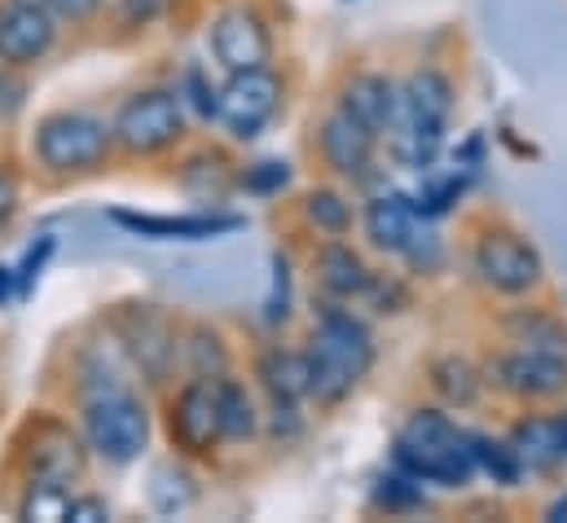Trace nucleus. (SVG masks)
<instances>
[{"mask_svg": "<svg viewBox=\"0 0 567 523\" xmlns=\"http://www.w3.org/2000/svg\"><path fill=\"white\" fill-rule=\"evenodd\" d=\"M303 357H308V400L321 409H334L370 379L379 348L365 317H357L343 299L321 295Z\"/></svg>", "mask_w": 567, "mask_h": 523, "instance_id": "1", "label": "nucleus"}, {"mask_svg": "<svg viewBox=\"0 0 567 523\" xmlns=\"http://www.w3.org/2000/svg\"><path fill=\"white\" fill-rule=\"evenodd\" d=\"M75 413H80V435H84L93 462L133 466V462H142L150 440H154V413L133 379L75 392Z\"/></svg>", "mask_w": 567, "mask_h": 523, "instance_id": "2", "label": "nucleus"}, {"mask_svg": "<svg viewBox=\"0 0 567 523\" xmlns=\"http://www.w3.org/2000/svg\"><path fill=\"white\" fill-rule=\"evenodd\" d=\"M31 163L40 176L49 181H80V176H97L111 167L115 158V136L111 120L84 106H62L35 120V132L27 141Z\"/></svg>", "mask_w": 567, "mask_h": 523, "instance_id": "3", "label": "nucleus"}, {"mask_svg": "<svg viewBox=\"0 0 567 523\" xmlns=\"http://www.w3.org/2000/svg\"><path fill=\"white\" fill-rule=\"evenodd\" d=\"M392 466L435 489H466L480 475L471 431L457 427L444 409H414L401 422V431L392 435Z\"/></svg>", "mask_w": 567, "mask_h": 523, "instance_id": "4", "label": "nucleus"}, {"mask_svg": "<svg viewBox=\"0 0 567 523\" xmlns=\"http://www.w3.org/2000/svg\"><path fill=\"white\" fill-rule=\"evenodd\" d=\"M453 115V80L435 66H419L405 84H401V102L388 129V150L401 167L410 172H431L440 150H444V132Z\"/></svg>", "mask_w": 567, "mask_h": 523, "instance_id": "5", "label": "nucleus"}, {"mask_svg": "<svg viewBox=\"0 0 567 523\" xmlns=\"http://www.w3.org/2000/svg\"><path fill=\"white\" fill-rule=\"evenodd\" d=\"M106 330L124 348L133 375L145 388H167L181 370V321L150 299H124L111 308Z\"/></svg>", "mask_w": 567, "mask_h": 523, "instance_id": "6", "label": "nucleus"}, {"mask_svg": "<svg viewBox=\"0 0 567 523\" xmlns=\"http://www.w3.org/2000/svg\"><path fill=\"white\" fill-rule=\"evenodd\" d=\"M111 136H115V154L124 158H163L185 145L189 115L172 84H145L115 106Z\"/></svg>", "mask_w": 567, "mask_h": 523, "instance_id": "7", "label": "nucleus"}, {"mask_svg": "<svg viewBox=\"0 0 567 523\" xmlns=\"http://www.w3.org/2000/svg\"><path fill=\"white\" fill-rule=\"evenodd\" d=\"M89 462L93 453L80 435V422L71 427L62 413H49V409H35L13 440V466L22 480H35V484L75 489L89 475Z\"/></svg>", "mask_w": 567, "mask_h": 523, "instance_id": "8", "label": "nucleus"}, {"mask_svg": "<svg viewBox=\"0 0 567 523\" xmlns=\"http://www.w3.org/2000/svg\"><path fill=\"white\" fill-rule=\"evenodd\" d=\"M163 427H167L172 453H181V458H189V462L216 458V449L225 444L216 383H212V379H181V383L167 392Z\"/></svg>", "mask_w": 567, "mask_h": 523, "instance_id": "9", "label": "nucleus"}, {"mask_svg": "<svg viewBox=\"0 0 567 523\" xmlns=\"http://www.w3.org/2000/svg\"><path fill=\"white\" fill-rule=\"evenodd\" d=\"M471 268H475L480 286H488L493 295H506V299H524L546 281L542 252L515 229H484L471 247Z\"/></svg>", "mask_w": 567, "mask_h": 523, "instance_id": "10", "label": "nucleus"}, {"mask_svg": "<svg viewBox=\"0 0 567 523\" xmlns=\"http://www.w3.org/2000/svg\"><path fill=\"white\" fill-rule=\"evenodd\" d=\"M286 102V84L274 66L256 71H234L220 84V106H216V129L229 132V141H256L260 132L278 120Z\"/></svg>", "mask_w": 567, "mask_h": 523, "instance_id": "11", "label": "nucleus"}, {"mask_svg": "<svg viewBox=\"0 0 567 523\" xmlns=\"http://www.w3.org/2000/svg\"><path fill=\"white\" fill-rule=\"evenodd\" d=\"M111 225L124 229L128 238H142V243H216V238H229V234L247 229V216L220 212V207H207V212H133V207H115Z\"/></svg>", "mask_w": 567, "mask_h": 523, "instance_id": "12", "label": "nucleus"}, {"mask_svg": "<svg viewBox=\"0 0 567 523\" xmlns=\"http://www.w3.org/2000/svg\"><path fill=\"white\" fill-rule=\"evenodd\" d=\"M207 53L212 62L234 75V71H256L274 66V27L265 22L260 9L251 4H229L207 22Z\"/></svg>", "mask_w": 567, "mask_h": 523, "instance_id": "13", "label": "nucleus"}, {"mask_svg": "<svg viewBox=\"0 0 567 523\" xmlns=\"http://www.w3.org/2000/svg\"><path fill=\"white\" fill-rule=\"evenodd\" d=\"M488 388H497L511 400L524 404H542V400H559L567 392V357L550 352H533V348H506L484 366Z\"/></svg>", "mask_w": 567, "mask_h": 523, "instance_id": "14", "label": "nucleus"}, {"mask_svg": "<svg viewBox=\"0 0 567 523\" xmlns=\"http://www.w3.org/2000/svg\"><path fill=\"white\" fill-rule=\"evenodd\" d=\"M62 40V18L31 0H0V62L35 71Z\"/></svg>", "mask_w": 567, "mask_h": 523, "instance_id": "15", "label": "nucleus"}, {"mask_svg": "<svg viewBox=\"0 0 567 523\" xmlns=\"http://www.w3.org/2000/svg\"><path fill=\"white\" fill-rule=\"evenodd\" d=\"M379 132H370L361 120H352L343 106H334L321 129H317V150H321V163L343 176V181H370L374 172V154H379Z\"/></svg>", "mask_w": 567, "mask_h": 523, "instance_id": "16", "label": "nucleus"}, {"mask_svg": "<svg viewBox=\"0 0 567 523\" xmlns=\"http://www.w3.org/2000/svg\"><path fill=\"white\" fill-rule=\"evenodd\" d=\"M506 440H511L524 475H550V471H559L567 462V409L519 418Z\"/></svg>", "mask_w": 567, "mask_h": 523, "instance_id": "17", "label": "nucleus"}, {"mask_svg": "<svg viewBox=\"0 0 567 523\" xmlns=\"http://www.w3.org/2000/svg\"><path fill=\"white\" fill-rule=\"evenodd\" d=\"M312 273H317V286L326 299H343V304H357L365 299L370 281H374V268L365 264V256L343 243V238H326L312 256Z\"/></svg>", "mask_w": 567, "mask_h": 523, "instance_id": "18", "label": "nucleus"}, {"mask_svg": "<svg viewBox=\"0 0 567 523\" xmlns=\"http://www.w3.org/2000/svg\"><path fill=\"white\" fill-rule=\"evenodd\" d=\"M361 225H365V238H370L374 252H383V256H405V247H410V238L419 234L423 221H419L410 194L388 189V194H374V198L365 203Z\"/></svg>", "mask_w": 567, "mask_h": 523, "instance_id": "19", "label": "nucleus"}, {"mask_svg": "<svg viewBox=\"0 0 567 523\" xmlns=\"http://www.w3.org/2000/svg\"><path fill=\"white\" fill-rule=\"evenodd\" d=\"M198 498H203V489H198V475H194L189 458L172 453V458H163V462L150 466V475H145V502H150V511L158 520L189 515L198 506Z\"/></svg>", "mask_w": 567, "mask_h": 523, "instance_id": "20", "label": "nucleus"}, {"mask_svg": "<svg viewBox=\"0 0 567 523\" xmlns=\"http://www.w3.org/2000/svg\"><path fill=\"white\" fill-rule=\"evenodd\" d=\"M396 102H401V84L388 80V75H379V71H357V75L343 84V93H339V106H343L352 120H361L370 132H379V141L392 129Z\"/></svg>", "mask_w": 567, "mask_h": 523, "instance_id": "21", "label": "nucleus"}, {"mask_svg": "<svg viewBox=\"0 0 567 523\" xmlns=\"http://www.w3.org/2000/svg\"><path fill=\"white\" fill-rule=\"evenodd\" d=\"M176 185H181L189 198L220 207V203L238 189V172H234V163L225 158V150L203 145V150H189V154L176 163Z\"/></svg>", "mask_w": 567, "mask_h": 523, "instance_id": "22", "label": "nucleus"}, {"mask_svg": "<svg viewBox=\"0 0 567 523\" xmlns=\"http://www.w3.org/2000/svg\"><path fill=\"white\" fill-rule=\"evenodd\" d=\"M256 388L269 404H303L308 400V357L299 348L269 343L256 357Z\"/></svg>", "mask_w": 567, "mask_h": 523, "instance_id": "23", "label": "nucleus"}, {"mask_svg": "<svg viewBox=\"0 0 567 523\" xmlns=\"http://www.w3.org/2000/svg\"><path fill=\"white\" fill-rule=\"evenodd\" d=\"M216 383V400H220V431H225V444H251L260 431H265V413L256 404V392L229 370Z\"/></svg>", "mask_w": 567, "mask_h": 523, "instance_id": "24", "label": "nucleus"}, {"mask_svg": "<svg viewBox=\"0 0 567 523\" xmlns=\"http://www.w3.org/2000/svg\"><path fill=\"white\" fill-rule=\"evenodd\" d=\"M229 370H234V352L216 326L207 321L181 326V375L185 379H220Z\"/></svg>", "mask_w": 567, "mask_h": 523, "instance_id": "25", "label": "nucleus"}, {"mask_svg": "<svg viewBox=\"0 0 567 523\" xmlns=\"http://www.w3.org/2000/svg\"><path fill=\"white\" fill-rule=\"evenodd\" d=\"M426 379H431V392L440 396L449 409H471V404H480V396L488 388L484 370H480L471 357H462V352H440V357L431 361Z\"/></svg>", "mask_w": 567, "mask_h": 523, "instance_id": "26", "label": "nucleus"}, {"mask_svg": "<svg viewBox=\"0 0 567 523\" xmlns=\"http://www.w3.org/2000/svg\"><path fill=\"white\" fill-rule=\"evenodd\" d=\"M502 330L515 348H533V352H550V357H567V326L546 312V308H515L502 317Z\"/></svg>", "mask_w": 567, "mask_h": 523, "instance_id": "27", "label": "nucleus"}, {"mask_svg": "<svg viewBox=\"0 0 567 523\" xmlns=\"http://www.w3.org/2000/svg\"><path fill=\"white\" fill-rule=\"evenodd\" d=\"M299 212H303L308 229H317L321 238H348L352 225H357V207H352V198H348L343 189H334V185H317V189H308L303 203H299Z\"/></svg>", "mask_w": 567, "mask_h": 523, "instance_id": "28", "label": "nucleus"}, {"mask_svg": "<svg viewBox=\"0 0 567 523\" xmlns=\"http://www.w3.org/2000/svg\"><path fill=\"white\" fill-rule=\"evenodd\" d=\"M471 176H475V172H466V167H453V172H423V185L410 194L419 221H440V216H449V212L462 203V194L471 189Z\"/></svg>", "mask_w": 567, "mask_h": 523, "instance_id": "29", "label": "nucleus"}, {"mask_svg": "<svg viewBox=\"0 0 567 523\" xmlns=\"http://www.w3.org/2000/svg\"><path fill=\"white\" fill-rule=\"evenodd\" d=\"M172 89H176V98H181V106H185V115H189V120H198V124H216L220 84L212 80L207 62H185Z\"/></svg>", "mask_w": 567, "mask_h": 523, "instance_id": "30", "label": "nucleus"}, {"mask_svg": "<svg viewBox=\"0 0 567 523\" xmlns=\"http://www.w3.org/2000/svg\"><path fill=\"white\" fill-rule=\"evenodd\" d=\"M471 453H475V471L488 475L497 489H515L519 480H528L519 458H515V449H511V440H493V435L471 431Z\"/></svg>", "mask_w": 567, "mask_h": 523, "instance_id": "31", "label": "nucleus"}, {"mask_svg": "<svg viewBox=\"0 0 567 523\" xmlns=\"http://www.w3.org/2000/svg\"><path fill=\"white\" fill-rule=\"evenodd\" d=\"M71 493H75V489L22 480V493H18V502H13V515L22 523H62L66 511H71Z\"/></svg>", "mask_w": 567, "mask_h": 523, "instance_id": "32", "label": "nucleus"}, {"mask_svg": "<svg viewBox=\"0 0 567 523\" xmlns=\"http://www.w3.org/2000/svg\"><path fill=\"white\" fill-rule=\"evenodd\" d=\"M370 498H374V506L388 511V515H414V511H423L426 506L423 484H419L414 475H405L401 466H392L388 475H379Z\"/></svg>", "mask_w": 567, "mask_h": 523, "instance_id": "33", "label": "nucleus"}, {"mask_svg": "<svg viewBox=\"0 0 567 523\" xmlns=\"http://www.w3.org/2000/svg\"><path fill=\"white\" fill-rule=\"evenodd\" d=\"M290 181H295V167L286 158H260V163H247L238 172V189L251 198H278L290 189Z\"/></svg>", "mask_w": 567, "mask_h": 523, "instance_id": "34", "label": "nucleus"}, {"mask_svg": "<svg viewBox=\"0 0 567 523\" xmlns=\"http://www.w3.org/2000/svg\"><path fill=\"white\" fill-rule=\"evenodd\" d=\"M172 9L176 0H111V27L120 35H142L150 27H158Z\"/></svg>", "mask_w": 567, "mask_h": 523, "instance_id": "35", "label": "nucleus"}, {"mask_svg": "<svg viewBox=\"0 0 567 523\" xmlns=\"http://www.w3.org/2000/svg\"><path fill=\"white\" fill-rule=\"evenodd\" d=\"M295 312V273H290V256L274 252V277H269V295H265V326H286Z\"/></svg>", "mask_w": 567, "mask_h": 523, "instance_id": "36", "label": "nucleus"}, {"mask_svg": "<svg viewBox=\"0 0 567 523\" xmlns=\"http://www.w3.org/2000/svg\"><path fill=\"white\" fill-rule=\"evenodd\" d=\"M53 256H58V238H53V234H40L35 243H27V252L13 264L18 299H31V295H35V286H40V277H44V268H49Z\"/></svg>", "mask_w": 567, "mask_h": 523, "instance_id": "37", "label": "nucleus"}, {"mask_svg": "<svg viewBox=\"0 0 567 523\" xmlns=\"http://www.w3.org/2000/svg\"><path fill=\"white\" fill-rule=\"evenodd\" d=\"M27 98H31L27 71H13V66L0 62V124H13L27 111Z\"/></svg>", "mask_w": 567, "mask_h": 523, "instance_id": "38", "label": "nucleus"}, {"mask_svg": "<svg viewBox=\"0 0 567 523\" xmlns=\"http://www.w3.org/2000/svg\"><path fill=\"white\" fill-rule=\"evenodd\" d=\"M18 216H22V176L13 163H0V238L13 229Z\"/></svg>", "mask_w": 567, "mask_h": 523, "instance_id": "39", "label": "nucleus"}, {"mask_svg": "<svg viewBox=\"0 0 567 523\" xmlns=\"http://www.w3.org/2000/svg\"><path fill=\"white\" fill-rule=\"evenodd\" d=\"M265 431L274 435V440H299L303 435V413H299V404H269L265 409Z\"/></svg>", "mask_w": 567, "mask_h": 523, "instance_id": "40", "label": "nucleus"}, {"mask_svg": "<svg viewBox=\"0 0 567 523\" xmlns=\"http://www.w3.org/2000/svg\"><path fill=\"white\" fill-rule=\"evenodd\" d=\"M401 260H410L419 273H435V268L444 264V247H440V238H435L431 229H419V234L410 238V247H405Z\"/></svg>", "mask_w": 567, "mask_h": 523, "instance_id": "41", "label": "nucleus"}, {"mask_svg": "<svg viewBox=\"0 0 567 523\" xmlns=\"http://www.w3.org/2000/svg\"><path fill=\"white\" fill-rule=\"evenodd\" d=\"M66 520L71 523H106V520H115V506H111V498H102V493H71V511H66Z\"/></svg>", "mask_w": 567, "mask_h": 523, "instance_id": "42", "label": "nucleus"}, {"mask_svg": "<svg viewBox=\"0 0 567 523\" xmlns=\"http://www.w3.org/2000/svg\"><path fill=\"white\" fill-rule=\"evenodd\" d=\"M102 9H106V0H53V13H58L62 22H71V27H89V22H97Z\"/></svg>", "mask_w": 567, "mask_h": 523, "instance_id": "43", "label": "nucleus"}, {"mask_svg": "<svg viewBox=\"0 0 567 523\" xmlns=\"http://www.w3.org/2000/svg\"><path fill=\"white\" fill-rule=\"evenodd\" d=\"M18 304V277H13V264H0V308Z\"/></svg>", "mask_w": 567, "mask_h": 523, "instance_id": "44", "label": "nucleus"}, {"mask_svg": "<svg viewBox=\"0 0 567 523\" xmlns=\"http://www.w3.org/2000/svg\"><path fill=\"white\" fill-rule=\"evenodd\" d=\"M546 520H550V523H564V520H567V498H559V502H550Z\"/></svg>", "mask_w": 567, "mask_h": 523, "instance_id": "45", "label": "nucleus"}, {"mask_svg": "<svg viewBox=\"0 0 567 523\" xmlns=\"http://www.w3.org/2000/svg\"><path fill=\"white\" fill-rule=\"evenodd\" d=\"M31 4H44V9H53V0H31Z\"/></svg>", "mask_w": 567, "mask_h": 523, "instance_id": "46", "label": "nucleus"}]
</instances>
